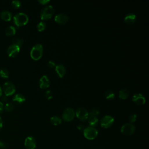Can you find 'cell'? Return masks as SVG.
<instances>
[{
	"label": "cell",
	"mask_w": 149,
	"mask_h": 149,
	"mask_svg": "<svg viewBox=\"0 0 149 149\" xmlns=\"http://www.w3.org/2000/svg\"><path fill=\"white\" fill-rule=\"evenodd\" d=\"M28 21V16L24 12L18 13L14 17V22L15 25L18 27L26 25Z\"/></svg>",
	"instance_id": "cell-1"
},
{
	"label": "cell",
	"mask_w": 149,
	"mask_h": 149,
	"mask_svg": "<svg viewBox=\"0 0 149 149\" xmlns=\"http://www.w3.org/2000/svg\"><path fill=\"white\" fill-rule=\"evenodd\" d=\"M1 100H2V101H4V102L7 101V100H8V97H7V96H6V95L3 96L1 97Z\"/></svg>",
	"instance_id": "cell-36"
},
{
	"label": "cell",
	"mask_w": 149,
	"mask_h": 149,
	"mask_svg": "<svg viewBox=\"0 0 149 149\" xmlns=\"http://www.w3.org/2000/svg\"><path fill=\"white\" fill-rule=\"evenodd\" d=\"M136 19V16L133 13H130L126 15V17L124 18V22L126 24L131 25L135 22Z\"/></svg>",
	"instance_id": "cell-16"
},
{
	"label": "cell",
	"mask_w": 149,
	"mask_h": 149,
	"mask_svg": "<svg viewBox=\"0 0 149 149\" xmlns=\"http://www.w3.org/2000/svg\"><path fill=\"white\" fill-rule=\"evenodd\" d=\"M83 135L88 140L95 139L98 135V131L94 127L88 126L83 129Z\"/></svg>",
	"instance_id": "cell-3"
},
{
	"label": "cell",
	"mask_w": 149,
	"mask_h": 149,
	"mask_svg": "<svg viewBox=\"0 0 149 149\" xmlns=\"http://www.w3.org/2000/svg\"><path fill=\"white\" fill-rule=\"evenodd\" d=\"M114 119L112 116L110 115H105L104 116L100 121L101 126L103 128L107 129L109 128L114 123Z\"/></svg>",
	"instance_id": "cell-9"
},
{
	"label": "cell",
	"mask_w": 149,
	"mask_h": 149,
	"mask_svg": "<svg viewBox=\"0 0 149 149\" xmlns=\"http://www.w3.org/2000/svg\"><path fill=\"white\" fill-rule=\"evenodd\" d=\"M6 148V144L4 142L0 141V149H5Z\"/></svg>",
	"instance_id": "cell-34"
},
{
	"label": "cell",
	"mask_w": 149,
	"mask_h": 149,
	"mask_svg": "<svg viewBox=\"0 0 149 149\" xmlns=\"http://www.w3.org/2000/svg\"><path fill=\"white\" fill-rule=\"evenodd\" d=\"M88 119V123L90 125V126L94 127L96 126L98 122V119L96 116H89L87 118Z\"/></svg>",
	"instance_id": "cell-19"
},
{
	"label": "cell",
	"mask_w": 149,
	"mask_h": 149,
	"mask_svg": "<svg viewBox=\"0 0 149 149\" xmlns=\"http://www.w3.org/2000/svg\"><path fill=\"white\" fill-rule=\"evenodd\" d=\"M10 76L8 70L6 68H3L0 69V76L3 78H8Z\"/></svg>",
	"instance_id": "cell-24"
},
{
	"label": "cell",
	"mask_w": 149,
	"mask_h": 149,
	"mask_svg": "<svg viewBox=\"0 0 149 149\" xmlns=\"http://www.w3.org/2000/svg\"><path fill=\"white\" fill-rule=\"evenodd\" d=\"M136 130V127L134 125L130 123L124 124L121 129V132L125 135L130 136L134 133Z\"/></svg>",
	"instance_id": "cell-6"
},
{
	"label": "cell",
	"mask_w": 149,
	"mask_h": 149,
	"mask_svg": "<svg viewBox=\"0 0 149 149\" xmlns=\"http://www.w3.org/2000/svg\"><path fill=\"white\" fill-rule=\"evenodd\" d=\"M3 126V119L0 116V129H1Z\"/></svg>",
	"instance_id": "cell-37"
},
{
	"label": "cell",
	"mask_w": 149,
	"mask_h": 149,
	"mask_svg": "<svg viewBox=\"0 0 149 149\" xmlns=\"http://www.w3.org/2000/svg\"><path fill=\"white\" fill-rule=\"evenodd\" d=\"M77 128H78L79 130H83V129H83L84 127H83V125H78Z\"/></svg>",
	"instance_id": "cell-38"
},
{
	"label": "cell",
	"mask_w": 149,
	"mask_h": 149,
	"mask_svg": "<svg viewBox=\"0 0 149 149\" xmlns=\"http://www.w3.org/2000/svg\"><path fill=\"white\" fill-rule=\"evenodd\" d=\"M99 114H100V112L97 109H93L90 110V112H89V115H90V116H96L98 115Z\"/></svg>",
	"instance_id": "cell-29"
},
{
	"label": "cell",
	"mask_w": 149,
	"mask_h": 149,
	"mask_svg": "<svg viewBox=\"0 0 149 149\" xmlns=\"http://www.w3.org/2000/svg\"><path fill=\"white\" fill-rule=\"evenodd\" d=\"M12 44H15L17 46H18V47H19L20 48L22 47V46L23 45L24 43V41L22 39H19V38H15L13 40H12Z\"/></svg>",
	"instance_id": "cell-25"
},
{
	"label": "cell",
	"mask_w": 149,
	"mask_h": 149,
	"mask_svg": "<svg viewBox=\"0 0 149 149\" xmlns=\"http://www.w3.org/2000/svg\"><path fill=\"white\" fill-rule=\"evenodd\" d=\"M129 95V91L127 89H123L119 91V97L121 99H126Z\"/></svg>",
	"instance_id": "cell-20"
},
{
	"label": "cell",
	"mask_w": 149,
	"mask_h": 149,
	"mask_svg": "<svg viewBox=\"0 0 149 149\" xmlns=\"http://www.w3.org/2000/svg\"><path fill=\"white\" fill-rule=\"evenodd\" d=\"M26 100V98L25 97V96L21 94H17L16 95H15V96L13 97L12 101L17 103V104H21L22 103H24Z\"/></svg>",
	"instance_id": "cell-18"
},
{
	"label": "cell",
	"mask_w": 149,
	"mask_h": 149,
	"mask_svg": "<svg viewBox=\"0 0 149 149\" xmlns=\"http://www.w3.org/2000/svg\"><path fill=\"white\" fill-rule=\"evenodd\" d=\"M16 33V29L13 26H9L6 29V34L7 36H13Z\"/></svg>",
	"instance_id": "cell-21"
},
{
	"label": "cell",
	"mask_w": 149,
	"mask_h": 149,
	"mask_svg": "<svg viewBox=\"0 0 149 149\" xmlns=\"http://www.w3.org/2000/svg\"><path fill=\"white\" fill-rule=\"evenodd\" d=\"M43 46L40 44H36L32 49L30 54V57L33 60L35 61H37L42 58L43 55Z\"/></svg>",
	"instance_id": "cell-2"
},
{
	"label": "cell",
	"mask_w": 149,
	"mask_h": 149,
	"mask_svg": "<svg viewBox=\"0 0 149 149\" xmlns=\"http://www.w3.org/2000/svg\"><path fill=\"white\" fill-rule=\"evenodd\" d=\"M132 101L137 105H142L146 103V98L141 94L136 93L133 96Z\"/></svg>",
	"instance_id": "cell-12"
},
{
	"label": "cell",
	"mask_w": 149,
	"mask_h": 149,
	"mask_svg": "<svg viewBox=\"0 0 149 149\" xmlns=\"http://www.w3.org/2000/svg\"><path fill=\"white\" fill-rule=\"evenodd\" d=\"M51 122L53 125L57 126L62 123V119L58 116H54L50 118Z\"/></svg>",
	"instance_id": "cell-22"
},
{
	"label": "cell",
	"mask_w": 149,
	"mask_h": 149,
	"mask_svg": "<svg viewBox=\"0 0 149 149\" xmlns=\"http://www.w3.org/2000/svg\"><path fill=\"white\" fill-rule=\"evenodd\" d=\"M55 72L60 78H63L66 73V69L65 67L62 64H58L55 65Z\"/></svg>",
	"instance_id": "cell-15"
},
{
	"label": "cell",
	"mask_w": 149,
	"mask_h": 149,
	"mask_svg": "<svg viewBox=\"0 0 149 149\" xmlns=\"http://www.w3.org/2000/svg\"><path fill=\"white\" fill-rule=\"evenodd\" d=\"M4 104L0 101V113H2L3 112V110H4Z\"/></svg>",
	"instance_id": "cell-35"
},
{
	"label": "cell",
	"mask_w": 149,
	"mask_h": 149,
	"mask_svg": "<svg viewBox=\"0 0 149 149\" xmlns=\"http://www.w3.org/2000/svg\"><path fill=\"white\" fill-rule=\"evenodd\" d=\"M54 12V8L52 6H48L44 7L40 14V18L42 21L50 19L53 15Z\"/></svg>",
	"instance_id": "cell-4"
},
{
	"label": "cell",
	"mask_w": 149,
	"mask_h": 149,
	"mask_svg": "<svg viewBox=\"0 0 149 149\" xmlns=\"http://www.w3.org/2000/svg\"><path fill=\"white\" fill-rule=\"evenodd\" d=\"M14 106L12 103H7L4 107V109H5V110L8 112L12 111L14 109Z\"/></svg>",
	"instance_id": "cell-27"
},
{
	"label": "cell",
	"mask_w": 149,
	"mask_h": 149,
	"mask_svg": "<svg viewBox=\"0 0 149 149\" xmlns=\"http://www.w3.org/2000/svg\"><path fill=\"white\" fill-rule=\"evenodd\" d=\"M0 16H1V19H3L5 21H11L12 19V13L8 10L3 11L1 12V14H0Z\"/></svg>",
	"instance_id": "cell-17"
},
{
	"label": "cell",
	"mask_w": 149,
	"mask_h": 149,
	"mask_svg": "<svg viewBox=\"0 0 149 149\" xmlns=\"http://www.w3.org/2000/svg\"><path fill=\"white\" fill-rule=\"evenodd\" d=\"M50 84V79L46 75H43L39 80V86L41 89H46L49 87Z\"/></svg>",
	"instance_id": "cell-14"
},
{
	"label": "cell",
	"mask_w": 149,
	"mask_h": 149,
	"mask_svg": "<svg viewBox=\"0 0 149 149\" xmlns=\"http://www.w3.org/2000/svg\"><path fill=\"white\" fill-rule=\"evenodd\" d=\"M39 3H40L41 4L43 5H45L46 4H48L49 3H50L49 0H39Z\"/></svg>",
	"instance_id": "cell-33"
},
{
	"label": "cell",
	"mask_w": 149,
	"mask_h": 149,
	"mask_svg": "<svg viewBox=\"0 0 149 149\" xmlns=\"http://www.w3.org/2000/svg\"><path fill=\"white\" fill-rule=\"evenodd\" d=\"M105 97L108 100H112L115 98V94L111 90H107L105 92Z\"/></svg>",
	"instance_id": "cell-23"
},
{
	"label": "cell",
	"mask_w": 149,
	"mask_h": 149,
	"mask_svg": "<svg viewBox=\"0 0 149 149\" xmlns=\"http://www.w3.org/2000/svg\"><path fill=\"white\" fill-rule=\"evenodd\" d=\"M3 95V90H2V88L0 87V97L2 96Z\"/></svg>",
	"instance_id": "cell-39"
},
{
	"label": "cell",
	"mask_w": 149,
	"mask_h": 149,
	"mask_svg": "<svg viewBox=\"0 0 149 149\" xmlns=\"http://www.w3.org/2000/svg\"><path fill=\"white\" fill-rule=\"evenodd\" d=\"M137 119V115L136 114H132L129 116V121L130 123L134 122Z\"/></svg>",
	"instance_id": "cell-31"
},
{
	"label": "cell",
	"mask_w": 149,
	"mask_h": 149,
	"mask_svg": "<svg viewBox=\"0 0 149 149\" xmlns=\"http://www.w3.org/2000/svg\"><path fill=\"white\" fill-rule=\"evenodd\" d=\"M12 7L15 9H18L21 6V2L19 0H14L12 2Z\"/></svg>",
	"instance_id": "cell-28"
},
{
	"label": "cell",
	"mask_w": 149,
	"mask_h": 149,
	"mask_svg": "<svg viewBox=\"0 0 149 149\" xmlns=\"http://www.w3.org/2000/svg\"><path fill=\"white\" fill-rule=\"evenodd\" d=\"M75 116V112L74 110L71 108H68L65 109L62 113V119L67 121H72Z\"/></svg>",
	"instance_id": "cell-7"
},
{
	"label": "cell",
	"mask_w": 149,
	"mask_h": 149,
	"mask_svg": "<svg viewBox=\"0 0 149 149\" xmlns=\"http://www.w3.org/2000/svg\"><path fill=\"white\" fill-rule=\"evenodd\" d=\"M47 65H48V67L50 68H53L54 67H55V64L54 61H49L48 62H47Z\"/></svg>",
	"instance_id": "cell-32"
},
{
	"label": "cell",
	"mask_w": 149,
	"mask_h": 149,
	"mask_svg": "<svg viewBox=\"0 0 149 149\" xmlns=\"http://www.w3.org/2000/svg\"><path fill=\"white\" fill-rule=\"evenodd\" d=\"M46 24L44 22H40L37 26V28L39 32H42L46 29Z\"/></svg>",
	"instance_id": "cell-26"
},
{
	"label": "cell",
	"mask_w": 149,
	"mask_h": 149,
	"mask_svg": "<svg viewBox=\"0 0 149 149\" xmlns=\"http://www.w3.org/2000/svg\"><path fill=\"white\" fill-rule=\"evenodd\" d=\"M54 21L58 24H65L68 21V17L64 14H59L55 17Z\"/></svg>",
	"instance_id": "cell-13"
},
{
	"label": "cell",
	"mask_w": 149,
	"mask_h": 149,
	"mask_svg": "<svg viewBox=\"0 0 149 149\" xmlns=\"http://www.w3.org/2000/svg\"><path fill=\"white\" fill-rule=\"evenodd\" d=\"M45 96H46V97L47 100H50V99H52L53 97V93L51 90H48L46 91V94H45Z\"/></svg>",
	"instance_id": "cell-30"
},
{
	"label": "cell",
	"mask_w": 149,
	"mask_h": 149,
	"mask_svg": "<svg viewBox=\"0 0 149 149\" xmlns=\"http://www.w3.org/2000/svg\"><path fill=\"white\" fill-rule=\"evenodd\" d=\"M3 90L5 95L8 97L9 96H11L15 92L16 88L12 83L10 82H6L3 85Z\"/></svg>",
	"instance_id": "cell-5"
},
{
	"label": "cell",
	"mask_w": 149,
	"mask_h": 149,
	"mask_svg": "<svg viewBox=\"0 0 149 149\" xmlns=\"http://www.w3.org/2000/svg\"><path fill=\"white\" fill-rule=\"evenodd\" d=\"M21 48L18 46L12 44L7 49V53L10 57H15L19 53Z\"/></svg>",
	"instance_id": "cell-10"
},
{
	"label": "cell",
	"mask_w": 149,
	"mask_h": 149,
	"mask_svg": "<svg viewBox=\"0 0 149 149\" xmlns=\"http://www.w3.org/2000/svg\"><path fill=\"white\" fill-rule=\"evenodd\" d=\"M25 146L27 149H35L36 147V141L32 136H29L25 140Z\"/></svg>",
	"instance_id": "cell-11"
},
{
	"label": "cell",
	"mask_w": 149,
	"mask_h": 149,
	"mask_svg": "<svg viewBox=\"0 0 149 149\" xmlns=\"http://www.w3.org/2000/svg\"><path fill=\"white\" fill-rule=\"evenodd\" d=\"M75 115L76 117L81 121H86L89 117L88 111L85 108L82 107H80L76 109Z\"/></svg>",
	"instance_id": "cell-8"
}]
</instances>
